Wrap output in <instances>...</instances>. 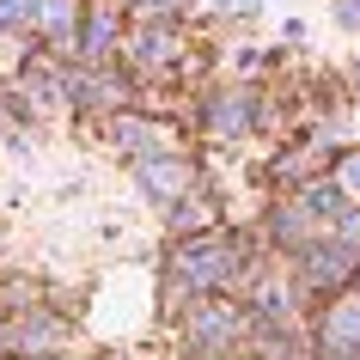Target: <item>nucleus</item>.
I'll return each mask as SVG.
<instances>
[{"instance_id": "1", "label": "nucleus", "mask_w": 360, "mask_h": 360, "mask_svg": "<svg viewBox=\"0 0 360 360\" xmlns=\"http://www.w3.org/2000/svg\"><path fill=\"white\" fill-rule=\"evenodd\" d=\"M184 275H190V281H226L232 275V250H220V245H195L190 257H184Z\"/></svg>"}, {"instance_id": "2", "label": "nucleus", "mask_w": 360, "mask_h": 360, "mask_svg": "<svg viewBox=\"0 0 360 360\" xmlns=\"http://www.w3.org/2000/svg\"><path fill=\"white\" fill-rule=\"evenodd\" d=\"M330 348H342V360L360 354V305H342L330 318Z\"/></svg>"}, {"instance_id": "3", "label": "nucleus", "mask_w": 360, "mask_h": 360, "mask_svg": "<svg viewBox=\"0 0 360 360\" xmlns=\"http://www.w3.org/2000/svg\"><path fill=\"white\" fill-rule=\"evenodd\" d=\"M184 177H190V171L177 165V159H153V165H141V184H147V190H159V195L184 190Z\"/></svg>"}, {"instance_id": "4", "label": "nucleus", "mask_w": 360, "mask_h": 360, "mask_svg": "<svg viewBox=\"0 0 360 360\" xmlns=\"http://www.w3.org/2000/svg\"><path fill=\"white\" fill-rule=\"evenodd\" d=\"M37 19L49 31H68V0H37Z\"/></svg>"}, {"instance_id": "5", "label": "nucleus", "mask_w": 360, "mask_h": 360, "mask_svg": "<svg viewBox=\"0 0 360 360\" xmlns=\"http://www.w3.org/2000/svg\"><path fill=\"white\" fill-rule=\"evenodd\" d=\"M25 6H31V0H0V25H13L25 13Z\"/></svg>"}, {"instance_id": "6", "label": "nucleus", "mask_w": 360, "mask_h": 360, "mask_svg": "<svg viewBox=\"0 0 360 360\" xmlns=\"http://www.w3.org/2000/svg\"><path fill=\"white\" fill-rule=\"evenodd\" d=\"M336 19L348 25V31H354V25H360V0H342V13H336Z\"/></svg>"}, {"instance_id": "7", "label": "nucleus", "mask_w": 360, "mask_h": 360, "mask_svg": "<svg viewBox=\"0 0 360 360\" xmlns=\"http://www.w3.org/2000/svg\"><path fill=\"white\" fill-rule=\"evenodd\" d=\"M342 184H348V190H360V159H348V165H342Z\"/></svg>"}, {"instance_id": "8", "label": "nucleus", "mask_w": 360, "mask_h": 360, "mask_svg": "<svg viewBox=\"0 0 360 360\" xmlns=\"http://www.w3.org/2000/svg\"><path fill=\"white\" fill-rule=\"evenodd\" d=\"M214 6H226V13H250V6H263V0H214Z\"/></svg>"}, {"instance_id": "9", "label": "nucleus", "mask_w": 360, "mask_h": 360, "mask_svg": "<svg viewBox=\"0 0 360 360\" xmlns=\"http://www.w3.org/2000/svg\"><path fill=\"white\" fill-rule=\"evenodd\" d=\"M141 6H165V0H141Z\"/></svg>"}]
</instances>
